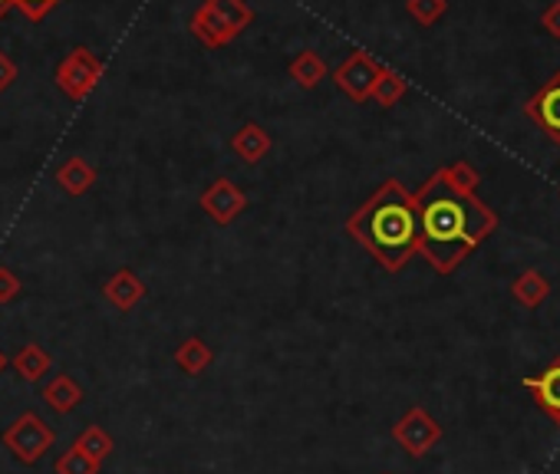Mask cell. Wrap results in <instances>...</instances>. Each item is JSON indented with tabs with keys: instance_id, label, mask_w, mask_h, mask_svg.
I'll return each instance as SVG.
<instances>
[{
	"instance_id": "obj_1",
	"label": "cell",
	"mask_w": 560,
	"mask_h": 474,
	"mask_svg": "<svg viewBox=\"0 0 560 474\" xmlns=\"http://www.w3.org/2000/svg\"><path fill=\"white\" fill-rule=\"evenodd\" d=\"M422 221V254L439 274H452L498 227V214L458 188L448 168L435 171L416 194Z\"/></svg>"
},
{
	"instance_id": "obj_2",
	"label": "cell",
	"mask_w": 560,
	"mask_h": 474,
	"mask_svg": "<svg viewBox=\"0 0 560 474\" xmlns=\"http://www.w3.org/2000/svg\"><path fill=\"white\" fill-rule=\"evenodd\" d=\"M350 234L386 271H402L422 251V221L416 194H409L399 181H386L350 217Z\"/></svg>"
},
{
	"instance_id": "obj_3",
	"label": "cell",
	"mask_w": 560,
	"mask_h": 474,
	"mask_svg": "<svg viewBox=\"0 0 560 474\" xmlns=\"http://www.w3.org/2000/svg\"><path fill=\"white\" fill-rule=\"evenodd\" d=\"M4 448L21 461V464H37L54 445H57V431L37 415V412H24L18 415V422H11L0 435Z\"/></svg>"
},
{
	"instance_id": "obj_4",
	"label": "cell",
	"mask_w": 560,
	"mask_h": 474,
	"mask_svg": "<svg viewBox=\"0 0 560 474\" xmlns=\"http://www.w3.org/2000/svg\"><path fill=\"white\" fill-rule=\"evenodd\" d=\"M393 438L399 441V448H406V454L422 458L429 454L439 441H442V425L435 422V415L422 405H412L396 425H393Z\"/></svg>"
},
{
	"instance_id": "obj_5",
	"label": "cell",
	"mask_w": 560,
	"mask_h": 474,
	"mask_svg": "<svg viewBox=\"0 0 560 474\" xmlns=\"http://www.w3.org/2000/svg\"><path fill=\"white\" fill-rule=\"evenodd\" d=\"M244 204H247V198H244L241 188H237L234 181H228V178H218V181L201 194V208H205L218 224L234 221V217L244 211Z\"/></svg>"
},
{
	"instance_id": "obj_6",
	"label": "cell",
	"mask_w": 560,
	"mask_h": 474,
	"mask_svg": "<svg viewBox=\"0 0 560 474\" xmlns=\"http://www.w3.org/2000/svg\"><path fill=\"white\" fill-rule=\"evenodd\" d=\"M527 116L560 145V73L527 103Z\"/></svg>"
},
{
	"instance_id": "obj_7",
	"label": "cell",
	"mask_w": 560,
	"mask_h": 474,
	"mask_svg": "<svg viewBox=\"0 0 560 474\" xmlns=\"http://www.w3.org/2000/svg\"><path fill=\"white\" fill-rule=\"evenodd\" d=\"M524 389L534 395V402L553 418V425L560 428V359H553L544 372L527 376Z\"/></svg>"
},
{
	"instance_id": "obj_8",
	"label": "cell",
	"mask_w": 560,
	"mask_h": 474,
	"mask_svg": "<svg viewBox=\"0 0 560 474\" xmlns=\"http://www.w3.org/2000/svg\"><path fill=\"white\" fill-rule=\"evenodd\" d=\"M44 399H47V405H50L54 412L70 415L77 405H83L86 392H83V386H80L70 372H57V376L44 386Z\"/></svg>"
},
{
	"instance_id": "obj_9",
	"label": "cell",
	"mask_w": 560,
	"mask_h": 474,
	"mask_svg": "<svg viewBox=\"0 0 560 474\" xmlns=\"http://www.w3.org/2000/svg\"><path fill=\"white\" fill-rule=\"evenodd\" d=\"M103 294H106V300H109L116 310L129 313V310L145 297V284H142L132 271H119V274H113V277L106 281Z\"/></svg>"
},
{
	"instance_id": "obj_10",
	"label": "cell",
	"mask_w": 560,
	"mask_h": 474,
	"mask_svg": "<svg viewBox=\"0 0 560 474\" xmlns=\"http://www.w3.org/2000/svg\"><path fill=\"white\" fill-rule=\"evenodd\" d=\"M11 366H14V372H18L24 382H40V379L54 369V359H50V353H47L44 346L27 343V346L18 349V356L11 359Z\"/></svg>"
},
{
	"instance_id": "obj_11",
	"label": "cell",
	"mask_w": 560,
	"mask_h": 474,
	"mask_svg": "<svg viewBox=\"0 0 560 474\" xmlns=\"http://www.w3.org/2000/svg\"><path fill=\"white\" fill-rule=\"evenodd\" d=\"M96 73H100V67H93V63L80 54V57H73V60L60 70V86H63L70 96H86V90L96 83Z\"/></svg>"
},
{
	"instance_id": "obj_12",
	"label": "cell",
	"mask_w": 560,
	"mask_h": 474,
	"mask_svg": "<svg viewBox=\"0 0 560 474\" xmlns=\"http://www.w3.org/2000/svg\"><path fill=\"white\" fill-rule=\"evenodd\" d=\"M211 359H214L211 346H208L205 340H198V336H188V340L175 349V366H178L182 372H188V376H201V372L211 366Z\"/></svg>"
},
{
	"instance_id": "obj_13",
	"label": "cell",
	"mask_w": 560,
	"mask_h": 474,
	"mask_svg": "<svg viewBox=\"0 0 560 474\" xmlns=\"http://www.w3.org/2000/svg\"><path fill=\"white\" fill-rule=\"evenodd\" d=\"M511 294H514V300H517L521 307L537 310V307L547 300L550 284H547V277H544V274H537V271H524V274L511 284Z\"/></svg>"
},
{
	"instance_id": "obj_14",
	"label": "cell",
	"mask_w": 560,
	"mask_h": 474,
	"mask_svg": "<svg viewBox=\"0 0 560 474\" xmlns=\"http://www.w3.org/2000/svg\"><path fill=\"white\" fill-rule=\"evenodd\" d=\"M376 70H370L366 67V60H353L350 67H343L340 70V86L353 96V99H363L366 93H373L376 90Z\"/></svg>"
},
{
	"instance_id": "obj_15",
	"label": "cell",
	"mask_w": 560,
	"mask_h": 474,
	"mask_svg": "<svg viewBox=\"0 0 560 474\" xmlns=\"http://www.w3.org/2000/svg\"><path fill=\"white\" fill-rule=\"evenodd\" d=\"M73 448H80L83 454H90L93 461H106L109 454H113V435L106 431V428H100V425H90V428H83L80 435H77V441H73Z\"/></svg>"
},
{
	"instance_id": "obj_16",
	"label": "cell",
	"mask_w": 560,
	"mask_h": 474,
	"mask_svg": "<svg viewBox=\"0 0 560 474\" xmlns=\"http://www.w3.org/2000/svg\"><path fill=\"white\" fill-rule=\"evenodd\" d=\"M234 152L244 158V162H260L264 155H267V149H270V139H267V132H260L257 126H244L237 135H234Z\"/></svg>"
},
{
	"instance_id": "obj_17",
	"label": "cell",
	"mask_w": 560,
	"mask_h": 474,
	"mask_svg": "<svg viewBox=\"0 0 560 474\" xmlns=\"http://www.w3.org/2000/svg\"><path fill=\"white\" fill-rule=\"evenodd\" d=\"M57 178H60V185H63L70 194H83V191L93 185L96 171H93L83 158H70V162L57 171Z\"/></svg>"
},
{
	"instance_id": "obj_18",
	"label": "cell",
	"mask_w": 560,
	"mask_h": 474,
	"mask_svg": "<svg viewBox=\"0 0 560 474\" xmlns=\"http://www.w3.org/2000/svg\"><path fill=\"white\" fill-rule=\"evenodd\" d=\"M54 467H57V474H100V461H93L80 448H67Z\"/></svg>"
},
{
	"instance_id": "obj_19",
	"label": "cell",
	"mask_w": 560,
	"mask_h": 474,
	"mask_svg": "<svg viewBox=\"0 0 560 474\" xmlns=\"http://www.w3.org/2000/svg\"><path fill=\"white\" fill-rule=\"evenodd\" d=\"M18 297H21V281L8 268H0V307L18 300Z\"/></svg>"
},
{
	"instance_id": "obj_20",
	"label": "cell",
	"mask_w": 560,
	"mask_h": 474,
	"mask_svg": "<svg viewBox=\"0 0 560 474\" xmlns=\"http://www.w3.org/2000/svg\"><path fill=\"white\" fill-rule=\"evenodd\" d=\"M373 93H376V99H380L383 106H389V103L402 93V83H399L396 76H383V83L376 80V90H373Z\"/></svg>"
},
{
	"instance_id": "obj_21",
	"label": "cell",
	"mask_w": 560,
	"mask_h": 474,
	"mask_svg": "<svg viewBox=\"0 0 560 474\" xmlns=\"http://www.w3.org/2000/svg\"><path fill=\"white\" fill-rule=\"evenodd\" d=\"M448 175H452V181H455L458 188H465V191H471V194H475L478 175H475L468 165H452V168H448Z\"/></svg>"
},
{
	"instance_id": "obj_22",
	"label": "cell",
	"mask_w": 560,
	"mask_h": 474,
	"mask_svg": "<svg viewBox=\"0 0 560 474\" xmlns=\"http://www.w3.org/2000/svg\"><path fill=\"white\" fill-rule=\"evenodd\" d=\"M294 73L301 76V83H304V86H314V83H317V76L324 73V67H317L314 60H304L301 67H294Z\"/></svg>"
},
{
	"instance_id": "obj_23",
	"label": "cell",
	"mask_w": 560,
	"mask_h": 474,
	"mask_svg": "<svg viewBox=\"0 0 560 474\" xmlns=\"http://www.w3.org/2000/svg\"><path fill=\"white\" fill-rule=\"evenodd\" d=\"M11 80H14V67H11V63H8L4 57H0V90H4V86H8Z\"/></svg>"
},
{
	"instance_id": "obj_24",
	"label": "cell",
	"mask_w": 560,
	"mask_h": 474,
	"mask_svg": "<svg viewBox=\"0 0 560 474\" xmlns=\"http://www.w3.org/2000/svg\"><path fill=\"white\" fill-rule=\"evenodd\" d=\"M8 366H11V359H8V356H4V349H0V372H4V369H8Z\"/></svg>"
},
{
	"instance_id": "obj_25",
	"label": "cell",
	"mask_w": 560,
	"mask_h": 474,
	"mask_svg": "<svg viewBox=\"0 0 560 474\" xmlns=\"http://www.w3.org/2000/svg\"><path fill=\"white\" fill-rule=\"evenodd\" d=\"M24 4H31V0H24ZM40 4H44V8H47V4H50V0H40Z\"/></svg>"
}]
</instances>
